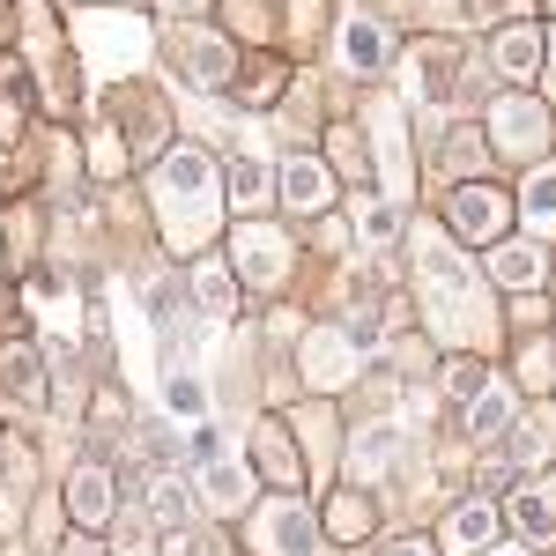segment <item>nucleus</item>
Returning a JSON list of instances; mask_svg holds the SVG:
<instances>
[{
	"label": "nucleus",
	"mask_w": 556,
	"mask_h": 556,
	"mask_svg": "<svg viewBox=\"0 0 556 556\" xmlns=\"http://www.w3.org/2000/svg\"><path fill=\"white\" fill-rule=\"evenodd\" d=\"M386 556H430V549H424V542H393Z\"/></svg>",
	"instance_id": "28"
},
{
	"label": "nucleus",
	"mask_w": 556,
	"mask_h": 556,
	"mask_svg": "<svg viewBox=\"0 0 556 556\" xmlns=\"http://www.w3.org/2000/svg\"><path fill=\"white\" fill-rule=\"evenodd\" d=\"M490 534H497V513H490V505H460V513L445 519V549L453 556H482Z\"/></svg>",
	"instance_id": "10"
},
{
	"label": "nucleus",
	"mask_w": 556,
	"mask_h": 556,
	"mask_svg": "<svg viewBox=\"0 0 556 556\" xmlns=\"http://www.w3.org/2000/svg\"><path fill=\"white\" fill-rule=\"evenodd\" d=\"M424 282H430V304H438V319H445V327H460V319L482 312V304H475V282L453 267V253H445L438 238H424Z\"/></svg>",
	"instance_id": "2"
},
{
	"label": "nucleus",
	"mask_w": 556,
	"mask_h": 556,
	"mask_svg": "<svg viewBox=\"0 0 556 556\" xmlns=\"http://www.w3.org/2000/svg\"><path fill=\"white\" fill-rule=\"evenodd\" d=\"M193 298H201V319H230V312H238V282H230L215 260H201V267H193Z\"/></svg>",
	"instance_id": "14"
},
{
	"label": "nucleus",
	"mask_w": 556,
	"mask_h": 556,
	"mask_svg": "<svg viewBox=\"0 0 556 556\" xmlns=\"http://www.w3.org/2000/svg\"><path fill=\"white\" fill-rule=\"evenodd\" d=\"M178 52H186V83H201V89H223L230 75H238V52H230L223 38H208V30H193Z\"/></svg>",
	"instance_id": "7"
},
{
	"label": "nucleus",
	"mask_w": 556,
	"mask_h": 556,
	"mask_svg": "<svg viewBox=\"0 0 556 556\" xmlns=\"http://www.w3.org/2000/svg\"><path fill=\"white\" fill-rule=\"evenodd\" d=\"M445 386H453V393H482V364H453V371H445Z\"/></svg>",
	"instance_id": "26"
},
{
	"label": "nucleus",
	"mask_w": 556,
	"mask_h": 556,
	"mask_svg": "<svg viewBox=\"0 0 556 556\" xmlns=\"http://www.w3.org/2000/svg\"><path fill=\"white\" fill-rule=\"evenodd\" d=\"M490 267H497V282H519V290H527V282H542V253H534V245H497Z\"/></svg>",
	"instance_id": "18"
},
{
	"label": "nucleus",
	"mask_w": 556,
	"mask_h": 556,
	"mask_svg": "<svg viewBox=\"0 0 556 556\" xmlns=\"http://www.w3.org/2000/svg\"><path fill=\"white\" fill-rule=\"evenodd\" d=\"M275 186H282V201H290L298 215H319V208H327V193H334L319 164H282V178H275Z\"/></svg>",
	"instance_id": "11"
},
{
	"label": "nucleus",
	"mask_w": 556,
	"mask_h": 556,
	"mask_svg": "<svg viewBox=\"0 0 556 556\" xmlns=\"http://www.w3.org/2000/svg\"><path fill=\"white\" fill-rule=\"evenodd\" d=\"M201 490H208L215 513H245V490H253V475H245V468H215V460H208Z\"/></svg>",
	"instance_id": "16"
},
{
	"label": "nucleus",
	"mask_w": 556,
	"mask_h": 556,
	"mask_svg": "<svg viewBox=\"0 0 556 556\" xmlns=\"http://www.w3.org/2000/svg\"><path fill=\"white\" fill-rule=\"evenodd\" d=\"M505 416H513V401L482 386V393H475V438H497V430H505Z\"/></svg>",
	"instance_id": "22"
},
{
	"label": "nucleus",
	"mask_w": 556,
	"mask_h": 556,
	"mask_svg": "<svg viewBox=\"0 0 556 556\" xmlns=\"http://www.w3.org/2000/svg\"><path fill=\"white\" fill-rule=\"evenodd\" d=\"M156 215H164V230H172L178 245L208 238V223H215V172H208V156L172 149V156L156 164Z\"/></svg>",
	"instance_id": "1"
},
{
	"label": "nucleus",
	"mask_w": 556,
	"mask_h": 556,
	"mask_svg": "<svg viewBox=\"0 0 556 556\" xmlns=\"http://www.w3.org/2000/svg\"><path fill=\"white\" fill-rule=\"evenodd\" d=\"M253 460H260V475H267V482L298 490V453H290V438H282L275 424H260V438H253Z\"/></svg>",
	"instance_id": "12"
},
{
	"label": "nucleus",
	"mask_w": 556,
	"mask_h": 556,
	"mask_svg": "<svg viewBox=\"0 0 556 556\" xmlns=\"http://www.w3.org/2000/svg\"><path fill=\"white\" fill-rule=\"evenodd\" d=\"M527 223H534V230H556V172L527 178Z\"/></svg>",
	"instance_id": "20"
},
{
	"label": "nucleus",
	"mask_w": 556,
	"mask_h": 556,
	"mask_svg": "<svg viewBox=\"0 0 556 556\" xmlns=\"http://www.w3.org/2000/svg\"><path fill=\"white\" fill-rule=\"evenodd\" d=\"M393 230H401V208H386V201H371V208H364V238H371V245H386Z\"/></svg>",
	"instance_id": "25"
},
{
	"label": "nucleus",
	"mask_w": 556,
	"mask_h": 556,
	"mask_svg": "<svg viewBox=\"0 0 556 556\" xmlns=\"http://www.w3.org/2000/svg\"><path fill=\"white\" fill-rule=\"evenodd\" d=\"M513 527H519V534H549V527H556L549 490H519V497H513Z\"/></svg>",
	"instance_id": "19"
},
{
	"label": "nucleus",
	"mask_w": 556,
	"mask_h": 556,
	"mask_svg": "<svg viewBox=\"0 0 556 556\" xmlns=\"http://www.w3.org/2000/svg\"><path fill=\"white\" fill-rule=\"evenodd\" d=\"M0 386H8V393H15L23 408H45V386H38V356H30V349H8V356H0Z\"/></svg>",
	"instance_id": "15"
},
{
	"label": "nucleus",
	"mask_w": 556,
	"mask_h": 556,
	"mask_svg": "<svg viewBox=\"0 0 556 556\" xmlns=\"http://www.w3.org/2000/svg\"><path fill=\"white\" fill-rule=\"evenodd\" d=\"M445 223H453L460 238H490V230L505 223V193H490V186H460V193L445 201Z\"/></svg>",
	"instance_id": "6"
},
{
	"label": "nucleus",
	"mask_w": 556,
	"mask_h": 556,
	"mask_svg": "<svg viewBox=\"0 0 556 556\" xmlns=\"http://www.w3.org/2000/svg\"><path fill=\"white\" fill-rule=\"evenodd\" d=\"M253 542H260V556H312V519H304V505H267Z\"/></svg>",
	"instance_id": "4"
},
{
	"label": "nucleus",
	"mask_w": 556,
	"mask_h": 556,
	"mask_svg": "<svg viewBox=\"0 0 556 556\" xmlns=\"http://www.w3.org/2000/svg\"><path fill=\"white\" fill-rule=\"evenodd\" d=\"M534 67H542V38L519 23V30H505L497 38V75H513V83H534Z\"/></svg>",
	"instance_id": "13"
},
{
	"label": "nucleus",
	"mask_w": 556,
	"mask_h": 556,
	"mask_svg": "<svg viewBox=\"0 0 556 556\" xmlns=\"http://www.w3.org/2000/svg\"><path fill=\"white\" fill-rule=\"evenodd\" d=\"M67 513L83 519V527H104V519L119 513V497H112V468H83V475H75V490H67Z\"/></svg>",
	"instance_id": "8"
},
{
	"label": "nucleus",
	"mask_w": 556,
	"mask_h": 556,
	"mask_svg": "<svg viewBox=\"0 0 556 556\" xmlns=\"http://www.w3.org/2000/svg\"><path fill=\"white\" fill-rule=\"evenodd\" d=\"M149 519H164V527H178V519H186V497H178L172 475H156V482H149Z\"/></svg>",
	"instance_id": "21"
},
{
	"label": "nucleus",
	"mask_w": 556,
	"mask_h": 556,
	"mask_svg": "<svg viewBox=\"0 0 556 556\" xmlns=\"http://www.w3.org/2000/svg\"><path fill=\"white\" fill-rule=\"evenodd\" d=\"M267 186H275V178H267V164L238 156V164H230V208H260V201H267Z\"/></svg>",
	"instance_id": "17"
},
{
	"label": "nucleus",
	"mask_w": 556,
	"mask_h": 556,
	"mask_svg": "<svg viewBox=\"0 0 556 556\" xmlns=\"http://www.w3.org/2000/svg\"><path fill=\"white\" fill-rule=\"evenodd\" d=\"M490 127H497V149H505V156H542V141H549V112H542L534 97H505V104L490 112Z\"/></svg>",
	"instance_id": "3"
},
{
	"label": "nucleus",
	"mask_w": 556,
	"mask_h": 556,
	"mask_svg": "<svg viewBox=\"0 0 556 556\" xmlns=\"http://www.w3.org/2000/svg\"><path fill=\"white\" fill-rule=\"evenodd\" d=\"M342 60L356 67V75H379L386 67V30L371 23V15H342Z\"/></svg>",
	"instance_id": "9"
},
{
	"label": "nucleus",
	"mask_w": 556,
	"mask_h": 556,
	"mask_svg": "<svg viewBox=\"0 0 556 556\" xmlns=\"http://www.w3.org/2000/svg\"><path fill=\"white\" fill-rule=\"evenodd\" d=\"M497 556H527V549H497Z\"/></svg>",
	"instance_id": "29"
},
{
	"label": "nucleus",
	"mask_w": 556,
	"mask_h": 556,
	"mask_svg": "<svg viewBox=\"0 0 556 556\" xmlns=\"http://www.w3.org/2000/svg\"><path fill=\"white\" fill-rule=\"evenodd\" d=\"M230 245H238V267H245V282H260V290H267V282H282V267H290V245H282L275 230H253V223H245Z\"/></svg>",
	"instance_id": "5"
},
{
	"label": "nucleus",
	"mask_w": 556,
	"mask_h": 556,
	"mask_svg": "<svg viewBox=\"0 0 556 556\" xmlns=\"http://www.w3.org/2000/svg\"><path fill=\"white\" fill-rule=\"evenodd\" d=\"M164 401H172L178 416H201V379H193V371H172V379H164Z\"/></svg>",
	"instance_id": "23"
},
{
	"label": "nucleus",
	"mask_w": 556,
	"mask_h": 556,
	"mask_svg": "<svg viewBox=\"0 0 556 556\" xmlns=\"http://www.w3.org/2000/svg\"><path fill=\"white\" fill-rule=\"evenodd\" d=\"M386 460H393V438L371 430V438H364V468H386Z\"/></svg>",
	"instance_id": "27"
},
{
	"label": "nucleus",
	"mask_w": 556,
	"mask_h": 556,
	"mask_svg": "<svg viewBox=\"0 0 556 556\" xmlns=\"http://www.w3.org/2000/svg\"><path fill=\"white\" fill-rule=\"evenodd\" d=\"M238 97H245V104H267V97H275V67L253 60V67H245V83H238Z\"/></svg>",
	"instance_id": "24"
}]
</instances>
